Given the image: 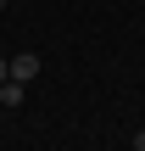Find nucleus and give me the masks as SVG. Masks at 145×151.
<instances>
[{
	"instance_id": "obj_1",
	"label": "nucleus",
	"mask_w": 145,
	"mask_h": 151,
	"mask_svg": "<svg viewBox=\"0 0 145 151\" xmlns=\"http://www.w3.org/2000/svg\"><path fill=\"white\" fill-rule=\"evenodd\" d=\"M39 67H45V62H39L34 50H22V56H11V78H17V84H34V78H39Z\"/></svg>"
},
{
	"instance_id": "obj_2",
	"label": "nucleus",
	"mask_w": 145,
	"mask_h": 151,
	"mask_svg": "<svg viewBox=\"0 0 145 151\" xmlns=\"http://www.w3.org/2000/svg\"><path fill=\"white\" fill-rule=\"evenodd\" d=\"M22 90H28V84H17V78H6V84H0V106H22Z\"/></svg>"
},
{
	"instance_id": "obj_3",
	"label": "nucleus",
	"mask_w": 145,
	"mask_h": 151,
	"mask_svg": "<svg viewBox=\"0 0 145 151\" xmlns=\"http://www.w3.org/2000/svg\"><path fill=\"white\" fill-rule=\"evenodd\" d=\"M6 78H11V56H0V84H6Z\"/></svg>"
},
{
	"instance_id": "obj_4",
	"label": "nucleus",
	"mask_w": 145,
	"mask_h": 151,
	"mask_svg": "<svg viewBox=\"0 0 145 151\" xmlns=\"http://www.w3.org/2000/svg\"><path fill=\"white\" fill-rule=\"evenodd\" d=\"M134 151H145V129H140V134H134Z\"/></svg>"
},
{
	"instance_id": "obj_5",
	"label": "nucleus",
	"mask_w": 145,
	"mask_h": 151,
	"mask_svg": "<svg viewBox=\"0 0 145 151\" xmlns=\"http://www.w3.org/2000/svg\"><path fill=\"white\" fill-rule=\"evenodd\" d=\"M6 6H11V0H0V11H6Z\"/></svg>"
}]
</instances>
